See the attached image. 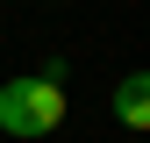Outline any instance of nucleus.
Returning a JSON list of instances; mask_svg holds the SVG:
<instances>
[{"instance_id":"f257e3e1","label":"nucleus","mask_w":150,"mask_h":143,"mask_svg":"<svg viewBox=\"0 0 150 143\" xmlns=\"http://www.w3.org/2000/svg\"><path fill=\"white\" fill-rule=\"evenodd\" d=\"M64 122V86L57 79H43V72H22V79H7L0 86V136H22V143H36V136H50Z\"/></svg>"},{"instance_id":"f03ea898","label":"nucleus","mask_w":150,"mask_h":143,"mask_svg":"<svg viewBox=\"0 0 150 143\" xmlns=\"http://www.w3.org/2000/svg\"><path fill=\"white\" fill-rule=\"evenodd\" d=\"M115 122L122 129H150V72H129L115 86Z\"/></svg>"}]
</instances>
